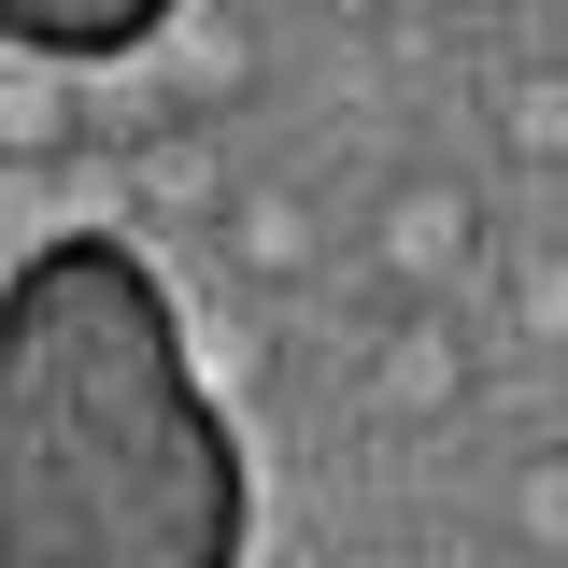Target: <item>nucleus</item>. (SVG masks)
<instances>
[{
	"label": "nucleus",
	"mask_w": 568,
	"mask_h": 568,
	"mask_svg": "<svg viewBox=\"0 0 568 568\" xmlns=\"http://www.w3.org/2000/svg\"><path fill=\"white\" fill-rule=\"evenodd\" d=\"M511 327L526 342H568V256H526L511 271Z\"/></svg>",
	"instance_id": "1a4fd4ad"
},
{
	"label": "nucleus",
	"mask_w": 568,
	"mask_h": 568,
	"mask_svg": "<svg viewBox=\"0 0 568 568\" xmlns=\"http://www.w3.org/2000/svg\"><path fill=\"white\" fill-rule=\"evenodd\" d=\"M511 156L526 171H568V71H526L511 85Z\"/></svg>",
	"instance_id": "0eeeda50"
},
{
	"label": "nucleus",
	"mask_w": 568,
	"mask_h": 568,
	"mask_svg": "<svg viewBox=\"0 0 568 568\" xmlns=\"http://www.w3.org/2000/svg\"><path fill=\"white\" fill-rule=\"evenodd\" d=\"M0 114H14V156H58V142H71V114H58V85H14Z\"/></svg>",
	"instance_id": "9d476101"
},
{
	"label": "nucleus",
	"mask_w": 568,
	"mask_h": 568,
	"mask_svg": "<svg viewBox=\"0 0 568 568\" xmlns=\"http://www.w3.org/2000/svg\"><path fill=\"white\" fill-rule=\"evenodd\" d=\"M511 526L568 555V455H526V469H511Z\"/></svg>",
	"instance_id": "6e6552de"
},
{
	"label": "nucleus",
	"mask_w": 568,
	"mask_h": 568,
	"mask_svg": "<svg viewBox=\"0 0 568 568\" xmlns=\"http://www.w3.org/2000/svg\"><path fill=\"white\" fill-rule=\"evenodd\" d=\"M0 29H14L29 58H58V71H114V58H142V43H171L185 0H0Z\"/></svg>",
	"instance_id": "7ed1b4c3"
},
{
	"label": "nucleus",
	"mask_w": 568,
	"mask_h": 568,
	"mask_svg": "<svg viewBox=\"0 0 568 568\" xmlns=\"http://www.w3.org/2000/svg\"><path fill=\"white\" fill-rule=\"evenodd\" d=\"M114 185H129V200H156V213H227L242 200V185H227V171H213V142H200V114H171V129H142L129 156H114Z\"/></svg>",
	"instance_id": "423d86ee"
},
{
	"label": "nucleus",
	"mask_w": 568,
	"mask_h": 568,
	"mask_svg": "<svg viewBox=\"0 0 568 568\" xmlns=\"http://www.w3.org/2000/svg\"><path fill=\"white\" fill-rule=\"evenodd\" d=\"M256 469L129 227H43L0 284V568H242Z\"/></svg>",
	"instance_id": "f257e3e1"
},
{
	"label": "nucleus",
	"mask_w": 568,
	"mask_h": 568,
	"mask_svg": "<svg viewBox=\"0 0 568 568\" xmlns=\"http://www.w3.org/2000/svg\"><path fill=\"white\" fill-rule=\"evenodd\" d=\"M469 398V342H455V313H398L384 342H369V413L384 426H426Z\"/></svg>",
	"instance_id": "20e7f679"
},
{
	"label": "nucleus",
	"mask_w": 568,
	"mask_h": 568,
	"mask_svg": "<svg viewBox=\"0 0 568 568\" xmlns=\"http://www.w3.org/2000/svg\"><path fill=\"white\" fill-rule=\"evenodd\" d=\"M213 256H227L242 284H298L327 242H313V200H298V185H242V200L213 213Z\"/></svg>",
	"instance_id": "39448f33"
},
{
	"label": "nucleus",
	"mask_w": 568,
	"mask_h": 568,
	"mask_svg": "<svg viewBox=\"0 0 568 568\" xmlns=\"http://www.w3.org/2000/svg\"><path fill=\"white\" fill-rule=\"evenodd\" d=\"M469 256H484V200H469L455 171L384 185V213H369V271H384L398 313H455V271H469Z\"/></svg>",
	"instance_id": "f03ea898"
}]
</instances>
